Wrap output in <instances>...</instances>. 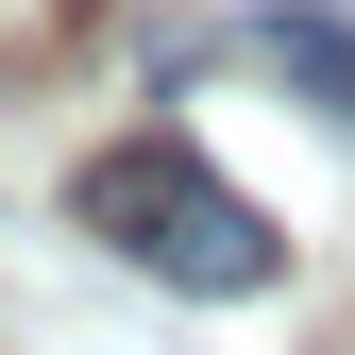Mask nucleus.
<instances>
[{"label": "nucleus", "instance_id": "obj_1", "mask_svg": "<svg viewBox=\"0 0 355 355\" xmlns=\"http://www.w3.org/2000/svg\"><path fill=\"white\" fill-rule=\"evenodd\" d=\"M68 220L119 254V271H153V288H187V304H254V288H288V237H271V203H237L203 169V136H119V153H85L68 169Z\"/></svg>", "mask_w": 355, "mask_h": 355}, {"label": "nucleus", "instance_id": "obj_2", "mask_svg": "<svg viewBox=\"0 0 355 355\" xmlns=\"http://www.w3.org/2000/svg\"><path fill=\"white\" fill-rule=\"evenodd\" d=\"M254 51H271L322 119H355V17H254Z\"/></svg>", "mask_w": 355, "mask_h": 355}]
</instances>
